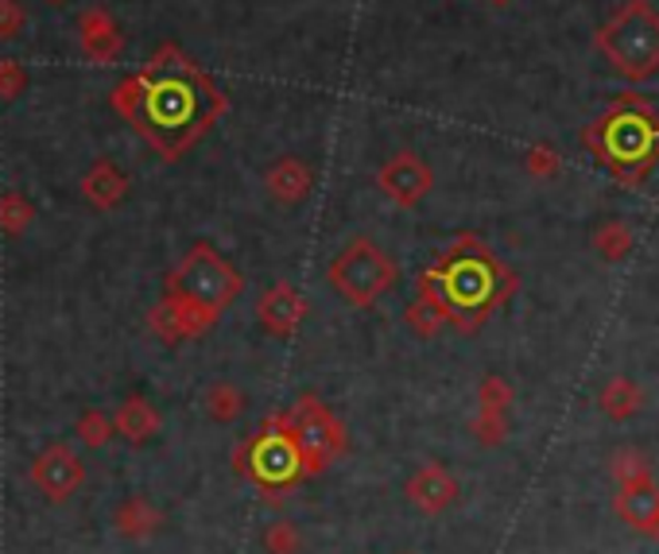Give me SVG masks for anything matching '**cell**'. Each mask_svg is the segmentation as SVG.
I'll return each instance as SVG.
<instances>
[{
  "mask_svg": "<svg viewBox=\"0 0 659 554\" xmlns=\"http://www.w3.org/2000/svg\"><path fill=\"white\" fill-rule=\"evenodd\" d=\"M113 105L163 155L179 160L225 113V93L179 47H160L136 78H124Z\"/></svg>",
  "mask_w": 659,
  "mask_h": 554,
  "instance_id": "cell-1",
  "label": "cell"
},
{
  "mask_svg": "<svg viewBox=\"0 0 659 554\" xmlns=\"http://www.w3.org/2000/svg\"><path fill=\"white\" fill-rule=\"evenodd\" d=\"M582 144L621 187H640L659 163V113L640 93H621L594 124Z\"/></svg>",
  "mask_w": 659,
  "mask_h": 554,
  "instance_id": "cell-2",
  "label": "cell"
},
{
  "mask_svg": "<svg viewBox=\"0 0 659 554\" xmlns=\"http://www.w3.org/2000/svg\"><path fill=\"white\" fill-rule=\"evenodd\" d=\"M513 288H516L513 275L474 236H462L446 252L443 268L427 275V291L435 295V306L443 314H454L466 330H474L489 314V306L500 303Z\"/></svg>",
  "mask_w": 659,
  "mask_h": 554,
  "instance_id": "cell-3",
  "label": "cell"
},
{
  "mask_svg": "<svg viewBox=\"0 0 659 554\" xmlns=\"http://www.w3.org/2000/svg\"><path fill=\"white\" fill-rule=\"evenodd\" d=\"M598 54L625 78V82H648L659 74V12L652 0H625L598 31H594Z\"/></svg>",
  "mask_w": 659,
  "mask_h": 554,
  "instance_id": "cell-4",
  "label": "cell"
},
{
  "mask_svg": "<svg viewBox=\"0 0 659 554\" xmlns=\"http://www.w3.org/2000/svg\"><path fill=\"white\" fill-rule=\"evenodd\" d=\"M175 291L186 299V303L199 306V311L214 314V311H222L225 303H233V295L241 291V280L214 249L194 244L175 272Z\"/></svg>",
  "mask_w": 659,
  "mask_h": 554,
  "instance_id": "cell-5",
  "label": "cell"
},
{
  "mask_svg": "<svg viewBox=\"0 0 659 554\" xmlns=\"http://www.w3.org/2000/svg\"><path fill=\"white\" fill-rule=\"evenodd\" d=\"M330 280H334V288L342 291L349 303L368 306V303H376V299H381L384 291L392 288V280H396V268L388 264V256H384L376 244L353 241L349 249H345L342 256L334 260V268H330Z\"/></svg>",
  "mask_w": 659,
  "mask_h": 554,
  "instance_id": "cell-6",
  "label": "cell"
},
{
  "mask_svg": "<svg viewBox=\"0 0 659 554\" xmlns=\"http://www.w3.org/2000/svg\"><path fill=\"white\" fill-rule=\"evenodd\" d=\"M376 183H381V190L396 205H419L430 194V187H435V175H430V168L415 152H399L384 163Z\"/></svg>",
  "mask_w": 659,
  "mask_h": 554,
  "instance_id": "cell-7",
  "label": "cell"
},
{
  "mask_svg": "<svg viewBox=\"0 0 659 554\" xmlns=\"http://www.w3.org/2000/svg\"><path fill=\"white\" fill-rule=\"evenodd\" d=\"M78 39H82V54L90 62H113L124 47L121 28L105 8H85L78 20Z\"/></svg>",
  "mask_w": 659,
  "mask_h": 554,
  "instance_id": "cell-8",
  "label": "cell"
},
{
  "mask_svg": "<svg viewBox=\"0 0 659 554\" xmlns=\"http://www.w3.org/2000/svg\"><path fill=\"white\" fill-rule=\"evenodd\" d=\"M617 512H621L632 527H640V532L659 535V488L652 481L625 485L621 496H617Z\"/></svg>",
  "mask_w": 659,
  "mask_h": 554,
  "instance_id": "cell-9",
  "label": "cell"
},
{
  "mask_svg": "<svg viewBox=\"0 0 659 554\" xmlns=\"http://www.w3.org/2000/svg\"><path fill=\"white\" fill-rule=\"evenodd\" d=\"M268 190L276 202H303L307 198V190L315 187V175H311V168L303 160H295V155H287V160H276L268 168Z\"/></svg>",
  "mask_w": 659,
  "mask_h": 554,
  "instance_id": "cell-10",
  "label": "cell"
},
{
  "mask_svg": "<svg viewBox=\"0 0 659 554\" xmlns=\"http://www.w3.org/2000/svg\"><path fill=\"white\" fill-rule=\"evenodd\" d=\"M82 194H85V202H93L98 210H113V205L129 194V179H124L109 160H98L90 171H85Z\"/></svg>",
  "mask_w": 659,
  "mask_h": 554,
  "instance_id": "cell-11",
  "label": "cell"
},
{
  "mask_svg": "<svg viewBox=\"0 0 659 554\" xmlns=\"http://www.w3.org/2000/svg\"><path fill=\"white\" fill-rule=\"evenodd\" d=\"M261 314H264V322L276 330V334H287V330H295V322L303 319V303H300V295H295L292 288H276L261 303Z\"/></svg>",
  "mask_w": 659,
  "mask_h": 554,
  "instance_id": "cell-12",
  "label": "cell"
},
{
  "mask_svg": "<svg viewBox=\"0 0 659 554\" xmlns=\"http://www.w3.org/2000/svg\"><path fill=\"white\" fill-rule=\"evenodd\" d=\"M640 407H645V392H640L629 376H617L614 384L601 392V411L614 419H629V415H637Z\"/></svg>",
  "mask_w": 659,
  "mask_h": 554,
  "instance_id": "cell-13",
  "label": "cell"
},
{
  "mask_svg": "<svg viewBox=\"0 0 659 554\" xmlns=\"http://www.w3.org/2000/svg\"><path fill=\"white\" fill-rule=\"evenodd\" d=\"M594 244H598L601 260H625L632 249V229L625 221H606L594 236Z\"/></svg>",
  "mask_w": 659,
  "mask_h": 554,
  "instance_id": "cell-14",
  "label": "cell"
},
{
  "mask_svg": "<svg viewBox=\"0 0 659 554\" xmlns=\"http://www.w3.org/2000/svg\"><path fill=\"white\" fill-rule=\"evenodd\" d=\"M524 168L536 179H555L562 171V155L555 152L551 144H531L528 152H524Z\"/></svg>",
  "mask_w": 659,
  "mask_h": 554,
  "instance_id": "cell-15",
  "label": "cell"
},
{
  "mask_svg": "<svg viewBox=\"0 0 659 554\" xmlns=\"http://www.w3.org/2000/svg\"><path fill=\"white\" fill-rule=\"evenodd\" d=\"M614 477L625 485H640V481H652L648 477V462L637 454V450H621V454L614 457Z\"/></svg>",
  "mask_w": 659,
  "mask_h": 554,
  "instance_id": "cell-16",
  "label": "cell"
},
{
  "mask_svg": "<svg viewBox=\"0 0 659 554\" xmlns=\"http://www.w3.org/2000/svg\"><path fill=\"white\" fill-rule=\"evenodd\" d=\"M152 423H155V415L148 411L144 400H129L121 407V426L129 434H136V439H144V431H152Z\"/></svg>",
  "mask_w": 659,
  "mask_h": 554,
  "instance_id": "cell-17",
  "label": "cell"
},
{
  "mask_svg": "<svg viewBox=\"0 0 659 554\" xmlns=\"http://www.w3.org/2000/svg\"><path fill=\"white\" fill-rule=\"evenodd\" d=\"M23 90H28V74H23V67L16 59H0V98L16 101Z\"/></svg>",
  "mask_w": 659,
  "mask_h": 554,
  "instance_id": "cell-18",
  "label": "cell"
},
{
  "mask_svg": "<svg viewBox=\"0 0 659 554\" xmlns=\"http://www.w3.org/2000/svg\"><path fill=\"white\" fill-rule=\"evenodd\" d=\"M28 218H31V205L23 202L20 194H4V198H0V225H4V229H12V233H16V229L28 225Z\"/></svg>",
  "mask_w": 659,
  "mask_h": 554,
  "instance_id": "cell-19",
  "label": "cell"
},
{
  "mask_svg": "<svg viewBox=\"0 0 659 554\" xmlns=\"http://www.w3.org/2000/svg\"><path fill=\"white\" fill-rule=\"evenodd\" d=\"M23 20H28V16H23V8L16 4V0H0V43L20 36Z\"/></svg>",
  "mask_w": 659,
  "mask_h": 554,
  "instance_id": "cell-20",
  "label": "cell"
},
{
  "mask_svg": "<svg viewBox=\"0 0 659 554\" xmlns=\"http://www.w3.org/2000/svg\"><path fill=\"white\" fill-rule=\"evenodd\" d=\"M261 465L280 477V473H287V465H292V450H287L284 442H268V446L261 450Z\"/></svg>",
  "mask_w": 659,
  "mask_h": 554,
  "instance_id": "cell-21",
  "label": "cell"
},
{
  "mask_svg": "<svg viewBox=\"0 0 659 554\" xmlns=\"http://www.w3.org/2000/svg\"><path fill=\"white\" fill-rule=\"evenodd\" d=\"M47 4H62V0H47Z\"/></svg>",
  "mask_w": 659,
  "mask_h": 554,
  "instance_id": "cell-22",
  "label": "cell"
},
{
  "mask_svg": "<svg viewBox=\"0 0 659 554\" xmlns=\"http://www.w3.org/2000/svg\"><path fill=\"white\" fill-rule=\"evenodd\" d=\"M493 4H508V0H493Z\"/></svg>",
  "mask_w": 659,
  "mask_h": 554,
  "instance_id": "cell-23",
  "label": "cell"
}]
</instances>
